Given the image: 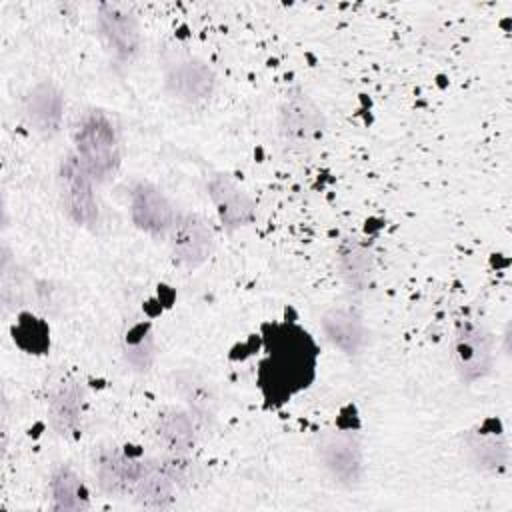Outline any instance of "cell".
Returning <instances> with one entry per match:
<instances>
[{
    "label": "cell",
    "mask_w": 512,
    "mask_h": 512,
    "mask_svg": "<svg viewBox=\"0 0 512 512\" xmlns=\"http://www.w3.org/2000/svg\"><path fill=\"white\" fill-rule=\"evenodd\" d=\"M318 348L310 334L296 324H272L266 334V356L258 366V384L264 398L284 404L304 390L316 374Z\"/></svg>",
    "instance_id": "1"
},
{
    "label": "cell",
    "mask_w": 512,
    "mask_h": 512,
    "mask_svg": "<svg viewBox=\"0 0 512 512\" xmlns=\"http://www.w3.org/2000/svg\"><path fill=\"white\" fill-rule=\"evenodd\" d=\"M74 154L94 182H108L116 176L122 150L118 130L106 112L88 110L78 118L74 128Z\"/></svg>",
    "instance_id": "2"
},
{
    "label": "cell",
    "mask_w": 512,
    "mask_h": 512,
    "mask_svg": "<svg viewBox=\"0 0 512 512\" xmlns=\"http://www.w3.org/2000/svg\"><path fill=\"white\" fill-rule=\"evenodd\" d=\"M58 194L66 216L82 228L98 222V200L94 194V178L76 158L66 154L58 166Z\"/></svg>",
    "instance_id": "3"
},
{
    "label": "cell",
    "mask_w": 512,
    "mask_h": 512,
    "mask_svg": "<svg viewBox=\"0 0 512 512\" xmlns=\"http://www.w3.org/2000/svg\"><path fill=\"white\" fill-rule=\"evenodd\" d=\"M452 364L458 376L466 382L484 378L494 360L492 334L478 322H464L456 330L450 348Z\"/></svg>",
    "instance_id": "4"
},
{
    "label": "cell",
    "mask_w": 512,
    "mask_h": 512,
    "mask_svg": "<svg viewBox=\"0 0 512 512\" xmlns=\"http://www.w3.org/2000/svg\"><path fill=\"white\" fill-rule=\"evenodd\" d=\"M98 32L104 48L120 62H130L142 44L140 24L136 16L122 4H100L98 6Z\"/></svg>",
    "instance_id": "5"
},
{
    "label": "cell",
    "mask_w": 512,
    "mask_h": 512,
    "mask_svg": "<svg viewBox=\"0 0 512 512\" xmlns=\"http://www.w3.org/2000/svg\"><path fill=\"white\" fill-rule=\"evenodd\" d=\"M324 114L320 106L304 92L292 90L280 106V134L292 146L312 144L324 130Z\"/></svg>",
    "instance_id": "6"
},
{
    "label": "cell",
    "mask_w": 512,
    "mask_h": 512,
    "mask_svg": "<svg viewBox=\"0 0 512 512\" xmlns=\"http://www.w3.org/2000/svg\"><path fill=\"white\" fill-rule=\"evenodd\" d=\"M214 238L206 220L194 212H178L170 228L174 258L186 268H198L212 254Z\"/></svg>",
    "instance_id": "7"
},
{
    "label": "cell",
    "mask_w": 512,
    "mask_h": 512,
    "mask_svg": "<svg viewBox=\"0 0 512 512\" xmlns=\"http://www.w3.org/2000/svg\"><path fill=\"white\" fill-rule=\"evenodd\" d=\"M318 452L322 466L336 482L344 486L358 482L362 472V448L350 430L336 428L326 432L318 444Z\"/></svg>",
    "instance_id": "8"
},
{
    "label": "cell",
    "mask_w": 512,
    "mask_h": 512,
    "mask_svg": "<svg viewBox=\"0 0 512 512\" xmlns=\"http://www.w3.org/2000/svg\"><path fill=\"white\" fill-rule=\"evenodd\" d=\"M208 194L220 222L228 230H238L254 222L256 204L252 196L230 176L216 174L208 180Z\"/></svg>",
    "instance_id": "9"
},
{
    "label": "cell",
    "mask_w": 512,
    "mask_h": 512,
    "mask_svg": "<svg viewBox=\"0 0 512 512\" xmlns=\"http://www.w3.org/2000/svg\"><path fill=\"white\" fill-rule=\"evenodd\" d=\"M178 212H174L170 200L164 196L160 188H156L150 182H138L130 192V216L136 228H140L146 234L160 236L170 232L174 218Z\"/></svg>",
    "instance_id": "10"
},
{
    "label": "cell",
    "mask_w": 512,
    "mask_h": 512,
    "mask_svg": "<svg viewBox=\"0 0 512 512\" xmlns=\"http://www.w3.org/2000/svg\"><path fill=\"white\" fill-rule=\"evenodd\" d=\"M166 86L176 100L184 104H198L212 96L216 78L208 64L196 58H188L168 68Z\"/></svg>",
    "instance_id": "11"
},
{
    "label": "cell",
    "mask_w": 512,
    "mask_h": 512,
    "mask_svg": "<svg viewBox=\"0 0 512 512\" xmlns=\"http://www.w3.org/2000/svg\"><path fill=\"white\" fill-rule=\"evenodd\" d=\"M26 118L28 124L40 136H52L58 132L62 114H64V98L62 92L48 80L34 84L26 96Z\"/></svg>",
    "instance_id": "12"
},
{
    "label": "cell",
    "mask_w": 512,
    "mask_h": 512,
    "mask_svg": "<svg viewBox=\"0 0 512 512\" xmlns=\"http://www.w3.org/2000/svg\"><path fill=\"white\" fill-rule=\"evenodd\" d=\"M466 452L482 470H498L506 464V440L498 418H486L466 436Z\"/></svg>",
    "instance_id": "13"
},
{
    "label": "cell",
    "mask_w": 512,
    "mask_h": 512,
    "mask_svg": "<svg viewBox=\"0 0 512 512\" xmlns=\"http://www.w3.org/2000/svg\"><path fill=\"white\" fill-rule=\"evenodd\" d=\"M146 464L130 450H104L96 462V476L106 492H124L138 484Z\"/></svg>",
    "instance_id": "14"
},
{
    "label": "cell",
    "mask_w": 512,
    "mask_h": 512,
    "mask_svg": "<svg viewBox=\"0 0 512 512\" xmlns=\"http://www.w3.org/2000/svg\"><path fill=\"white\" fill-rule=\"evenodd\" d=\"M84 390L74 380L60 382L48 402V418L56 434L64 438L78 436L82 424Z\"/></svg>",
    "instance_id": "15"
},
{
    "label": "cell",
    "mask_w": 512,
    "mask_h": 512,
    "mask_svg": "<svg viewBox=\"0 0 512 512\" xmlns=\"http://www.w3.org/2000/svg\"><path fill=\"white\" fill-rule=\"evenodd\" d=\"M324 336L344 354H356L366 342V326L358 312L350 308H330L322 316Z\"/></svg>",
    "instance_id": "16"
},
{
    "label": "cell",
    "mask_w": 512,
    "mask_h": 512,
    "mask_svg": "<svg viewBox=\"0 0 512 512\" xmlns=\"http://www.w3.org/2000/svg\"><path fill=\"white\" fill-rule=\"evenodd\" d=\"M156 436L166 450L174 456H182L194 446V422L188 412L168 406L156 418Z\"/></svg>",
    "instance_id": "17"
},
{
    "label": "cell",
    "mask_w": 512,
    "mask_h": 512,
    "mask_svg": "<svg viewBox=\"0 0 512 512\" xmlns=\"http://www.w3.org/2000/svg\"><path fill=\"white\" fill-rule=\"evenodd\" d=\"M338 268L350 288L364 290L374 270L372 252L360 240L346 238L338 248Z\"/></svg>",
    "instance_id": "18"
},
{
    "label": "cell",
    "mask_w": 512,
    "mask_h": 512,
    "mask_svg": "<svg viewBox=\"0 0 512 512\" xmlns=\"http://www.w3.org/2000/svg\"><path fill=\"white\" fill-rule=\"evenodd\" d=\"M50 496L54 510H84L90 506V492L70 466H60L54 470L50 480Z\"/></svg>",
    "instance_id": "19"
},
{
    "label": "cell",
    "mask_w": 512,
    "mask_h": 512,
    "mask_svg": "<svg viewBox=\"0 0 512 512\" xmlns=\"http://www.w3.org/2000/svg\"><path fill=\"white\" fill-rule=\"evenodd\" d=\"M12 338L14 344L26 354H44L50 348L48 324L30 312H22L16 318L12 324Z\"/></svg>",
    "instance_id": "20"
},
{
    "label": "cell",
    "mask_w": 512,
    "mask_h": 512,
    "mask_svg": "<svg viewBox=\"0 0 512 512\" xmlns=\"http://www.w3.org/2000/svg\"><path fill=\"white\" fill-rule=\"evenodd\" d=\"M172 482H176L168 470L148 468L134 486L136 500L148 508H162L172 500Z\"/></svg>",
    "instance_id": "21"
},
{
    "label": "cell",
    "mask_w": 512,
    "mask_h": 512,
    "mask_svg": "<svg viewBox=\"0 0 512 512\" xmlns=\"http://www.w3.org/2000/svg\"><path fill=\"white\" fill-rule=\"evenodd\" d=\"M124 356L136 370H148L154 358V334L148 322H134L124 332Z\"/></svg>",
    "instance_id": "22"
}]
</instances>
